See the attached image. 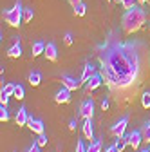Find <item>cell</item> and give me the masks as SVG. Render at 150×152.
<instances>
[{"instance_id":"cell-9","label":"cell","mask_w":150,"mask_h":152,"mask_svg":"<svg viewBox=\"0 0 150 152\" xmlns=\"http://www.w3.org/2000/svg\"><path fill=\"white\" fill-rule=\"evenodd\" d=\"M16 125L18 127H22V125H27L29 123V114H27V109L25 107H20L16 110V118H15Z\"/></svg>"},{"instance_id":"cell-18","label":"cell","mask_w":150,"mask_h":152,"mask_svg":"<svg viewBox=\"0 0 150 152\" xmlns=\"http://www.w3.org/2000/svg\"><path fill=\"white\" fill-rule=\"evenodd\" d=\"M116 148L119 150V152H123L125 150V147H128V140H127V136H119V138H116Z\"/></svg>"},{"instance_id":"cell-37","label":"cell","mask_w":150,"mask_h":152,"mask_svg":"<svg viewBox=\"0 0 150 152\" xmlns=\"http://www.w3.org/2000/svg\"><path fill=\"white\" fill-rule=\"evenodd\" d=\"M138 2H139V4H146V2H148V0H138Z\"/></svg>"},{"instance_id":"cell-20","label":"cell","mask_w":150,"mask_h":152,"mask_svg":"<svg viewBox=\"0 0 150 152\" xmlns=\"http://www.w3.org/2000/svg\"><path fill=\"white\" fill-rule=\"evenodd\" d=\"M141 107L143 109H150V92H143L141 94Z\"/></svg>"},{"instance_id":"cell-26","label":"cell","mask_w":150,"mask_h":152,"mask_svg":"<svg viewBox=\"0 0 150 152\" xmlns=\"http://www.w3.org/2000/svg\"><path fill=\"white\" fill-rule=\"evenodd\" d=\"M143 141H146V143H150V125H146L145 123V127H143Z\"/></svg>"},{"instance_id":"cell-1","label":"cell","mask_w":150,"mask_h":152,"mask_svg":"<svg viewBox=\"0 0 150 152\" xmlns=\"http://www.w3.org/2000/svg\"><path fill=\"white\" fill-rule=\"evenodd\" d=\"M125 33L108 31L96 45V60L103 83L118 105L130 103L139 92L150 65V51L139 38H125Z\"/></svg>"},{"instance_id":"cell-32","label":"cell","mask_w":150,"mask_h":152,"mask_svg":"<svg viewBox=\"0 0 150 152\" xmlns=\"http://www.w3.org/2000/svg\"><path fill=\"white\" fill-rule=\"evenodd\" d=\"M7 100H9V96H6V94H0V103H2V105H7Z\"/></svg>"},{"instance_id":"cell-4","label":"cell","mask_w":150,"mask_h":152,"mask_svg":"<svg viewBox=\"0 0 150 152\" xmlns=\"http://www.w3.org/2000/svg\"><path fill=\"white\" fill-rule=\"evenodd\" d=\"M103 83V76H101V72H94V74H92L90 76V78L85 82V92H92V91H96L100 85Z\"/></svg>"},{"instance_id":"cell-35","label":"cell","mask_w":150,"mask_h":152,"mask_svg":"<svg viewBox=\"0 0 150 152\" xmlns=\"http://www.w3.org/2000/svg\"><path fill=\"white\" fill-rule=\"evenodd\" d=\"M69 4L74 7V6H78V4H82V0H69Z\"/></svg>"},{"instance_id":"cell-23","label":"cell","mask_w":150,"mask_h":152,"mask_svg":"<svg viewBox=\"0 0 150 152\" xmlns=\"http://www.w3.org/2000/svg\"><path fill=\"white\" fill-rule=\"evenodd\" d=\"M33 16H34L33 7H25V9H24V22H31V20H33Z\"/></svg>"},{"instance_id":"cell-16","label":"cell","mask_w":150,"mask_h":152,"mask_svg":"<svg viewBox=\"0 0 150 152\" xmlns=\"http://www.w3.org/2000/svg\"><path fill=\"white\" fill-rule=\"evenodd\" d=\"M31 51H33V53H31L33 56H40V54L45 53V44H44V42H34V44L31 45Z\"/></svg>"},{"instance_id":"cell-34","label":"cell","mask_w":150,"mask_h":152,"mask_svg":"<svg viewBox=\"0 0 150 152\" xmlns=\"http://www.w3.org/2000/svg\"><path fill=\"white\" fill-rule=\"evenodd\" d=\"M101 109H103V110L108 109V100H103V102H101Z\"/></svg>"},{"instance_id":"cell-7","label":"cell","mask_w":150,"mask_h":152,"mask_svg":"<svg viewBox=\"0 0 150 152\" xmlns=\"http://www.w3.org/2000/svg\"><path fill=\"white\" fill-rule=\"evenodd\" d=\"M127 140H128V147H132L134 150H138L141 141H143V132L141 130H132L130 134H127Z\"/></svg>"},{"instance_id":"cell-17","label":"cell","mask_w":150,"mask_h":152,"mask_svg":"<svg viewBox=\"0 0 150 152\" xmlns=\"http://www.w3.org/2000/svg\"><path fill=\"white\" fill-rule=\"evenodd\" d=\"M27 80H29V83H31L33 87H38L40 82H42V74H40V72H36V71H33V72L29 74V78H27Z\"/></svg>"},{"instance_id":"cell-6","label":"cell","mask_w":150,"mask_h":152,"mask_svg":"<svg viewBox=\"0 0 150 152\" xmlns=\"http://www.w3.org/2000/svg\"><path fill=\"white\" fill-rule=\"evenodd\" d=\"M80 116L83 120H92V116H94V102L92 100H85L80 107Z\"/></svg>"},{"instance_id":"cell-19","label":"cell","mask_w":150,"mask_h":152,"mask_svg":"<svg viewBox=\"0 0 150 152\" xmlns=\"http://www.w3.org/2000/svg\"><path fill=\"white\" fill-rule=\"evenodd\" d=\"M13 96H15L16 100H24V96H25L24 87H22V85H15V92H13Z\"/></svg>"},{"instance_id":"cell-22","label":"cell","mask_w":150,"mask_h":152,"mask_svg":"<svg viewBox=\"0 0 150 152\" xmlns=\"http://www.w3.org/2000/svg\"><path fill=\"white\" fill-rule=\"evenodd\" d=\"M89 152H101V141H92L90 145H89V148H87Z\"/></svg>"},{"instance_id":"cell-29","label":"cell","mask_w":150,"mask_h":152,"mask_svg":"<svg viewBox=\"0 0 150 152\" xmlns=\"http://www.w3.org/2000/svg\"><path fill=\"white\" fill-rule=\"evenodd\" d=\"M76 152H89V150L85 148V145H83V141H82V140L76 143Z\"/></svg>"},{"instance_id":"cell-39","label":"cell","mask_w":150,"mask_h":152,"mask_svg":"<svg viewBox=\"0 0 150 152\" xmlns=\"http://www.w3.org/2000/svg\"><path fill=\"white\" fill-rule=\"evenodd\" d=\"M146 125H150V120H148V121H146Z\"/></svg>"},{"instance_id":"cell-11","label":"cell","mask_w":150,"mask_h":152,"mask_svg":"<svg viewBox=\"0 0 150 152\" xmlns=\"http://www.w3.org/2000/svg\"><path fill=\"white\" fill-rule=\"evenodd\" d=\"M44 54H45V58L49 62H56V60H58V47H56L54 44H47Z\"/></svg>"},{"instance_id":"cell-21","label":"cell","mask_w":150,"mask_h":152,"mask_svg":"<svg viewBox=\"0 0 150 152\" xmlns=\"http://www.w3.org/2000/svg\"><path fill=\"white\" fill-rule=\"evenodd\" d=\"M87 13V7H85V4L82 2V4H78V6H74V15L76 16H83Z\"/></svg>"},{"instance_id":"cell-12","label":"cell","mask_w":150,"mask_h":152,"mask_svg":"<svg viewBox=\"0 0 150 152\" xmlns=\"http://www.w3.org/2000/svg\"><path fill=\"white\" fill-rule=\"evenodd\" d=\"M62 85L67 87V89H71V91H76V89L82 87V82L71 78V76H62Z\"/></svg>"},{"instance_id":"cell-13","label":"cell","mask_w":150,"mask_h":152,"mask_svg":"<svg viewBox=\"0 0 150 152\" xmlns=\"http://www.w3.org/2000/svg\"><path fill=\"white\" fill-rule=\"evenodd\" d=\"M82 129H83V136H85V140H94V129H92V120H85Z\"/></svg>"},{"instance_id":"cell-24","label":"cell","mask_w":150,"mask_h":152,"mask_svg":"<svg viewBox=\"0 0 150 152\" xmlns=\"http://www.w3.org/2000/svg\"><path fill=\"white\" fill-rule=\"evenodd\" d=\"M0 120H2L4 123L9 120V112H7V105H2L0 107Z\"/></svg>"},{"instance_id":"cell-40","label":"cell","mask_w":150,"mask_h":152,"mask_svg":"<svg viewBox=\"0 0 150 152\" xmlns=\"http://www.w3.org/2000/svg\"><path fill=\"white\" fill-rule=\"evenodd\" d=\"M108 2H110V0H108Z\"/></svg>"},{"instance_id":"cell-28","label":"cell","mask_w":150,"mask_h":152,"mask_svg":"<svg viewBox=\"0 0 150 152\" xmlns=\"http://www.w3.org/2000/svg\"><path fill=\"white\" fill-rule=\"evenodd\" d=\"M36 143H38L40 147L47 145V136H45V134H38V140H36Z\"/></svg>"},{"instance_id":"cell-27","label":"cell","mask_w":150,"mask_h":152,"mask_svg":"<svg viewBox=\"0 0 150 152\" xmlns=\"http://www.w3.org/2000/svg\"><path fill=\"white\" fill-rule=\"evenodd\" d=\"M119 2H121L123 9H132V7L136 6V2H138V0H119Z\"/></svg>"},{"instance_id":"cell-10","label":"cell","mask_w":150,"mask_h":152,"mask_svg":"<svg viewBox=\"0 0 150 152\" xmlns=\"http://www.w3.org/2000/svg\"><path fill=\"white\" fill-rule=\"evenodd\" d=\"M27 127L34 132V134H44L45 132V127H44V121L42 120H34V118H29V123Z\"/></svg>"},{"instance_id":"cell-5","label":"cell","mask_w":150,"mask_h":152,"mask_svg":"<svg viewBox=\"0 0 150 152\" xmlns=\"http://www.w3.org/2000/svg\"><path fill=\"white\" fill-rule=\"evenodd\" d=\"M127 125H128V116L121 118V120H119L118 123H114V125H112V129H110V134L114 136V138L125 136V130H127Z\"/></svg>"},{"instance_id":"cell-2","label":"cell","mask_w":150,"mask_h":152,"mask_svg":"<svg viewBox=\"0 0 150 152\" xmlns=\"http://www.w3.org/2000/svg\"><path fill=\"white\" fill-rule=\"evenodd\" d=\"M146 20V13L145 9H141L139 6H134L132 9H127L123 18H121V31L125 34H134L136 31H139L143 27Z\"/></svg>"},{"instance_id":"cell-36","label":"cell","mask_w":150,"mask_h":152,"mask_svg":"<svg viewBox=\"0 0 150 152\" xmlns=\"http://www.w3.org/2000/svg\"><path fill=\"white\" fill-rule=\"evenodd\" d=\"M105 152H119V150L116 148V145H112V147H108V148H107Z\"/></svg>"},{"instance_id":"cell-8","label":"cell","mask_w":150,"mask_h":152,"mask_svg":"<svg viewBox=\"0 0 150 152\" xmlns=\"http://www.w3.org/2000/svg\"><path fill=\"white\" fill-rule=\"evenodd\" d=\"M54 102H56V103H69V102H71V89L62 87L58 92L54 94Z\"/></svg>"},{"instance_id":"cell-15","label":"cell","mask_w":150,"mask_h":152,"mask_svg":"<svg viewBox=\"0 0 150 152\" xmlns=\"http://www.w3.org/2000/svg\"><path fill=\"white\" fill-rule=\"evenodd\" d=\"M94 71H96V67L92 65L90 62H89V64H85V67H83V72H82V82H87V80L90 78V76L94 74Z\"/></svg>"},{"instance_id":"cell-38","label":"cell","mask_w":150,"mask_h":152,"mask_svg":"<svg viewBox=\"0 0 150 152\" xmlns=\"http://www.w3.org/2000/svg\"><path fill=\"white\" fill-rule=\"evenodd\" d=\"M139 152H150V148H145V150H139Z\"/></svg>"},{"instance_id":"cell-30","label":"cell","mask_w":150,"mask_h":152,"mask_svg":"<svg viewBox=\"0 0 150 152\" xmlns=\"http://www.w3.org/2000/svg\"><path fill=\"white\" fill-rule=\"evenodd\" d=\"M63 42H65L67 45H71V44H72V34H71V33H65V36H63Z\"/></svg>"},{"instance_id":"cell-14","label":"cell","mask_w":150,"mask_h":152,"mask_svg":"<svg viewBox=\"0 0 150 152\" xmlns=\"http://www.w3.org/2000/svg\"><path fill=\"white\" fill-rule=\"evenodd\" d=\"M7 56H9V58H20V56H22V45H20V42H15L7 49Z\"/></svg>"},{"instance_id":"cell-25","label":"cell","mask_w":150,"mask_h":152,"mask_svg":"<svg viewBox=\"0 0 150 152\" xmlns=\"http://www.w3.org/2000/svg\"><path fill=\"white\" fill-rule=\"evenodd\" d=\"M13 92H15V85H13V83H7V85L2 89V92H0V94H6V96H13Z\"/></svg>"},{"instance_id":"cell-31","label":"cell","mask_w":150,"mask_h":152,"mask_svg":"<svg viewBox=\"0 0 150 152\" xmlns=\"http://www.w3.org/2000/svg\"><path fill=\"white\" fill-rule=\"evenodd\" d=\"M27 152H40V145H38V143H33V145L27 148Z\"/></svg>"},{"instance_id":"cell-3","label":"cell","mask_w":150,"mask_h":152,"mask_svg":"<svg viewBox=\"0 0 150 152\" xmlns=\"http://www.w3.org/2000/svg\"><path fill=\"white\" fill-rule=\"evenodd\" d=\"M4 20L6 24H9L11 27H18L24 20V7H22V2H18L11 7V9H6L4 11Z\"/></svg>"},{"instance_id":"cell-33","label":"cell","mask_w":150,"mask_h":152,"mask_svg":"<svg viewBox=\"0 0 150 152\" xmlns=\"http://www.w3.org/2000/svg\"><path fill=\"white\" fill-rule=\"evenodd\" d=\"M76 129V120H71L69 121V130H74Z\"/></svg>"}]
</instances>
